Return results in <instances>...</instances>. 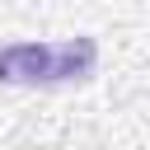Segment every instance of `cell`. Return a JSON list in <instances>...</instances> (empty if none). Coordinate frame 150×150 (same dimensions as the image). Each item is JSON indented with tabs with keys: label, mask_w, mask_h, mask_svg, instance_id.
Instances as JSON below:
<instances>
[{
	"label": "cell",
	"mask_w": 150,
	"mask_h": 150,
	"mask_svg": "<svg viewBox=\"0 0 150 150\" xmlns=\"http://www.w3.org/2000/svg\"><path fill=\"white\" fill-rule=\"evenodd\" d=\"M94 66H98V42L94 38L0 47V84H75V80H89Z\"/></svg>",
	"instance_id": "obj_1"
}]
</instances>
